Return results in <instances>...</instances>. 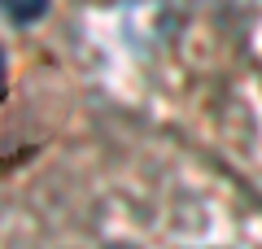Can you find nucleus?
Wrapping results in <instances>:
<instances>
[{"instance_id": "1", "label": "nucleus", "mask_w": 262, "mask_h": 249, "mask_svg": "<svg viewBox=\"0 0 262 249\" xmlns=\"http://www.w3.org/2000/svg\"><path fill=\"white\" fill-rule=\"evenodd\" d=\"M5 13H9L13 27H31L48 13V0H5Z\"/></svg>"}]
</instances>
